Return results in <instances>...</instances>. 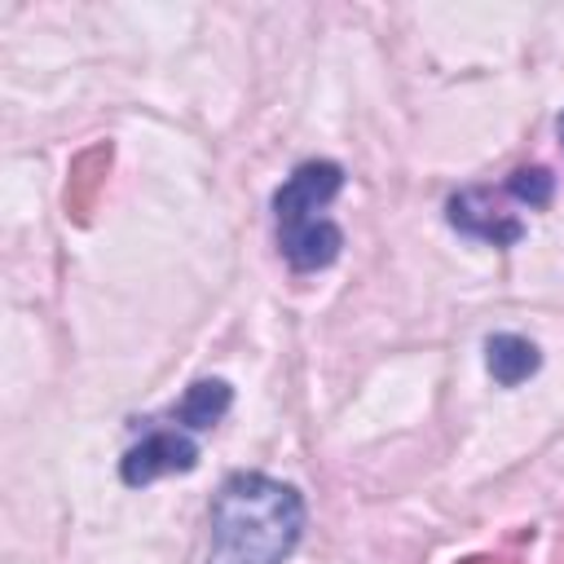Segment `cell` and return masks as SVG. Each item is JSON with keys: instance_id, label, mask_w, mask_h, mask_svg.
<instances>
[{"instance_id": "6da1fadb", "label": "cell", "mask_w": 564, "mask_h": 564, "mask_svg": "<svg viewBox=\"0 0 564 564\" xmlns=\"http://www.w3.org/2000/svg\"><path fill=\"white\" fill-rule=\"evenodd\" d=\"M304 533V498L260 471H234L207 511V564H282Z\"/></svg>"}, {"instance_id": "277c9868", "label": "cell", "mask_w": 564, "mask_h": 564, "mask_svg": "<svg viewBox=\"0 0 564 564\" xmlns=\"http://www.w3.org/2000/svg\"><path fill=\"white\" fill-rule=\"evenodd\" d=\"M110 163H115V145L110 141H93L84 145L70 167H66V189H62V207L75 225H88L93 212H97V198L106 189V176H110Z\"/></svg>"}, {"instance_id": "8fae6325", "label": "cell", "mask_w": 564, "mask_h": 564, "mask_svg": "<svg viewBox=\"0 0 564 564\" xmlns=\"http://www.w3.org/2000/svg\"><path fill=\"white\" fill-rule=\"evenodd\" d=\"M560 141H564V115H560Z\"/></svg>"}, {"instance_id": "8992f818", "label": "cell", "mask_w": 564, "mask_h": 564, "mask_svg": "<svg viewBox=\"0 0 564 564\" xmlns=\"http://www.w3.org/2000/svg\"><path fill=\"white\" fill-rule=\"evenodd\" d=\"M485 352H489V375L498 383H507V388H516L520 379H529L538 370V361H542L538 348L529 339H520V335H494L485 344Z\"/></svg>"}, {"instance_id": "9c48e42d", "label": "cell", "mask_w": 564, "mask_h": 564, "mask_svg": "<svg viewBox=\"0 0 564 564\" xmlns=\"http://www.w3.org/2000/svg\"><path fill=\"white\" fill-rule=\"evenodd\" d=\"M458 564H516L511 555H467V560H458Z\"/></svg>"}, {"instance_id": "5b68a950", "label": "cell", "mask_w": 564, "mask_h": 564, "mask_svg": "<svg viewBox=\"0 0 564 564\" xmlns=\"http://www.w3.org/2000/svg\"><path fill=\"white\" fill-rule=\"evenodd\" d=\"M449 225L480 238V242H494V247H507V242H520L524 238V225L516 216H507L489 189H463L449 198Z\"/></svg>"}, {"instance_id": "ba28073f", "label": "cell", "mask_w": 564, "mask_h": 564, "mask_svg": "<svg viewBox=\"0 0 564 564\" xmlns=\"http://www.w3.org/2000/svg\"><path fill=\"white\" fill-rule=\"evenodd\" d=\"M507 194H516L529 207H546L551 203V172L546 167H520V172H511Z\"/></svg>"}, {"instance_id": "3957f363", "label": "cell", "mask_w": 564, "mask_h": 564, "mask_svg": "<svg viewBox=\"0 0 564 564\" xmlns=\"http://www.w3.org/2000/svg\"><path fill=\"white\" fill-rule=\"evenodd\" d=\"M198 463V445L176 432V427H163V432H150L141 445H132L119 463V476L128 485H150L159 476H172V471H189Z\"/></svg>"}, {"instance_id": "7a4b0ae2", "label": "cell", "mask_w": 564, "mask_h": 564, "mask_svg": "<svg viewBox=\"0 0 564 564\" xmlns=\"http://www.w3.org/2000/svg\"><path fill=\"white\" fill-rule=\"evenodd\" d=\"M339 189H344V167L330 163V159H308L273 194L278 247H282V256H286L291 269L313 273V269H326L339 256L344 234L326 216V207L335 203Z\"/></svg>"}, {"instance_id": "30bf717a", "label": "cell", "mask_w": 564, "mask_h": 564, "mask_svg": "<svg viewBox=\"0 0 564 564\" xmlns=\"http://www.w3.org/2000/svg\"><path fill=\"white\" fill-rule=\"evenodd\" d=\"M560 564H564V538H560Z\"/></svg>"}, {"instance_id": "52a82bcc", "label": "cell", "mask_w": 564, "mask_h": 564, "mask_svg": "<svg viewBox=\"0 0 564 564\" xmlns=\"http://www.w3.org/2000/svg\"><path fill=\"white\" fill-rule=\"evenodd\" d=\"M229 401H234V392H229L225 379H198V383L181 397L176 423H185V427H212V423H220V414L229 410Z\"/></svg>"}]
</instances>
